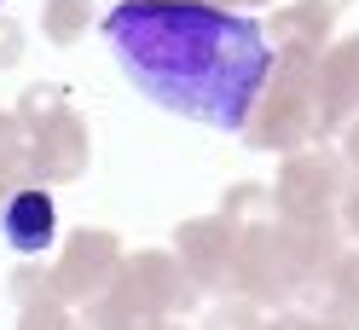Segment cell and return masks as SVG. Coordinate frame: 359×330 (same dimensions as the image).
<instances>
[{"label": "cell", "mask_w": 359, "mask_h": 330, "mask_svg": "<svg viewBox=\"0 0 359 330\" xmlns=\"http://www.w3.org/2000/svg\"><path fill=\"white\" fill-rule=\"evenodd\" d=\"M104 47L140 99L215 134H243L273 76L266 24L209 0H116Z\"/></svg>", "instance_id": "1"}, {"label": "cell", "mask_w": 359, "mask_h": 330, "mask_svg": "<svg viewBox=\"0 0 359 330\" xmlns=\"http://www.w3.org/2000/svg\"><path fill=\"white\" fill-rule=\"evenodd\" d=\"M319 139V53L313 47H278L273 76L243 122V145L261 157H290Z\"/></svg>", "instance_id": "2"}, {"label": "cell", "mask_w": 359, "mask_h": 330, "mask_svg": "<svg viewBox=\"0 0 359 330\" xmlns=\"http://www.w3.org/2000/svg\"><path fill=\"white\" fill-rule=\"evenodd\" d=\"M226 290H232V296H250L261 313H266V307H296L302 278H296V267H290L278 214H273V220H255V226H238L232 267H226Z\"/></svg>", "instance_id": "3"}, {"label": "cell", "mask_w": 359, "mask_h": 330, "mask_svg": "<svg viewBox=\"0 0 359 330\" xmlns=\"http://www.w3.org/2000/svg\"><path fill=\"white\" fill-rule=\"evenodd\" d=\"M342 186H348L342 151L313 139V145H302V151L284 157L278 180H273V209H278V220H336Z\"/></svg>", "instance_id": "4"}, {"label": "cell", "mask_w": 359, "mask_h": 330, "mask_svg": "<svg viewBox=\"0 0 359 330\" xmlns=\"http://www.w3.org/2000/svg\"><path fill=\"white\" fill-rule=\"evenodd\" d=\"M116 267H122L116 232H104V226H81V232H70V238H64V249H58V261H53L58 301L87 307L93 296H104L110 284H116Z\"/></svg>", "instance_id": "5"}, {"label": "cell", "mask_w": 359, "mask_h": 330, "mask_svg": "<svg viewBox=\"0 0 359 330\" xmlns=\"http://www.w3.org/2000/svg\"><path fill=\"white\" fill-rule=\"evenodd\" d=\"M116 284L133 296V301H145L151 313H180L186 319L191 307H197V278L180 267V255H168V249H140V255H122V267H116Z\"/></svg>", "instance_id": "6"}, {"label": "cell", "mask_w": 359, "mask_h": 330, "mask_svg": "<svg viewBox=\"0 0 359 330\" xmlns=\"http://www.w3.org/2000/svg\"><path fill=\"white\" fill-rule=\"evenodd\" d=\"M87 163H93V134H87V122L70 104L53 110V116H41V122H29V168H35L41 186L81 180Z\"/></svg>", "instance_id": "7"}, {"label": "cell", "mask_w": 359, "mask_h": 330, "mask_svg": "<svg viewBox=\"0 0 359 330\" xmlns=\"http://www.w3.org/2000/svg\"><path fill=\"white\" fill-rule=\"evenodd\" d=\"M232 244H238V226L226 214H191L174 226V255L180 267L197 278V290H226V267H232Z\"/></svg>", "instance_id": "8"}, {"label": "cell", "mask_w": 359, "mask_h": 330, "mask_svg": "<svg viewBox=\"0 0 359 330\" xmlns=\"http://www.w3.org/2000/svg\"><path fill=\"white\" fill-rule=\"evenodd\" d=\"M359 116V35H342L319 53V139Z\"/></svg>", "instance_id": "9"}, {"label": "cell", "mask_w": 359, "mask_h": 330, "mask_svg": "<svg viewBox=\"0 0 359 330\" xmlns=\"http://www.w3.org/2000/svg\"><path fill=\"white\" fill-rule=\"evenodd\" d=\"M0 238L18 255H47L58 238V203L47 186H18L6 203H0Z\"/></svg>", "instance_id": "10"}, {"label": "cell", "mask_w": 359, "mask_h": 330, "mask_svg": "<svg viewBox=\"0 0 359 330\" xmlns=\"http://www.w3.org/2000/svg\"><path fill=\"white\" fill-rule=\"evenodd\" d=\"M336 18H342V0H290V6L273 12L266 41H273V53L278 47H313V53H325Z\"/></svg>", "instance_id": "11"}, {"label": "cell", "mask_w": 359, "mask_h": 330, "mask_svg": "<svg viewBox=\"0 0 359 330\" xmlns=\"http://www.w3.org/2000/svg\"><path fill=\"white\" fill-rule=\"evenodd\" d=\"M302 301H307V313L359 319V244L336 255V261H330V273H325V278H313L307 290H302Z\"/></svg>", "instance_id": "12"}, {"label": "cell", "mask_w": 359, "mask_h": 330, "mask_svg": "<svg viewBox=\"0 0 359 330\" xmlns=\"http://www.w3.org/2000/svg\"><path fill=\"white\" fill-rule=\"evenodd\" d=\"M163 313H151L145 301H133L122 284H110L104 296H93L81 307V330H156Z\"/></svg>", "instance_id": "13"}, {"label": "cell", "mask_w": 359, "mask_h": 330, "mask_svg": "<svg viewBox=\"0 0 359 330\" xmlns=\"http://www.w3.org/2000/svg\"><path fill=\"white\" fill-rule=\"evenodd\" d=\"M93 24V0H47L41 6V35L53 41V47H76Z\"/></svg>", "instance_id": "14"}, {"label": "cell", "mask_w": 359, "mask_h": 330, "mask_svg": "<svg viewBox=\"0 0 359 330\" xmlns=\"http://www.w3.org/2000/svg\"><path fill=\"white\" fill-rule=\"evenodd\" d=\"M220 214L232 220V226H255V220H273V186H255V180H238L226 186V197H220Z\"/></svg>", "instance_id": "15"}, {"label": "cell", "mask_w": 359, "mask_h": 330, "mask_svg": "<svg viewBox=\"0 0 359 330\" xmlns=\"http://www.w3.org/2000/svg\"><path fill=\"white\" fill-rule=\"evenodd\" d=\"M6 290L18 307H29V301H58V284H53V267H41L35 255H24V267H12L6 278Z\"/></svg>", "instance_id": "16"}, {"label": "cell", "mask_w": 359, "mask_h": 330, "mask_svg": "<svg viewBox=\"0 0 359 330\" xmlns=\"http://www.w3.org/2000/svg\"><path fill=\"white\" fill-rule=\"evenodd\" d=\"M197 330H261V307H255L250 296H232V290H226V296L203 313Z\"/></svg>", "instance_id": "17"}, {"label": "cell", "mask_w": 359, "mask_h": 330, "mask_svg": "<svg viewBox=\"0 0 359 330\" xmlns=\"http://www.w3.org/2000/svg\"><path fill=\"white\" fill-rule=\"evenodd\" d=\"M70 104V93H64L58 81H35V87H24V93H18V104H12V116L18 122H41V116H53V110H64Z\"/></svg>", "instance_id": "18"}, {"label": "cell", "mask_w": 359, "mask_h": 330, "mask_svg": "<svg viewBox=\"0 0 359 330\" xmlns=\"http://www.w3.org/2000/svg\"><path fill=\"white\" fill-rule=\"evenodd\" d=\"M18 330H81V319L70 313V301H29L18 307Z\"/></svg>", "instance_id": "19"}, {"label": "cell", "mask_w": 359, "mask_h": 330, "mask_svg": "<svg viewBox=\"0 0 359 330\" xmlns=\"http://www.w3.org/2000/svg\"><path fill=\"white\" fill-rule=\"evenodd\" d=\"M336 220H342V238H353V244H359V174H348L342 203H336Z\"/></svg>", "instance_id": "20"}, {"label": "cell", "mask_w": 359, "mask_h": 330, "mask_svg": "<svg viewBox=\"0 0 359 330\" xmlns=\"http://www.w3.org/2000/svg\"><path fill=\"white\" fill-rule=\"evenodd\" d=\"M18 58H24V24H12V18H0V70H12Z\"/></svg>", "instance_id": "21"}, {"label": "cell", "mask_w": 359, "mask_h": 330, "mask_svg": "<svg viewBox=\"0 0 359 330\" xmlns=\"http://www.w3.org/2000/svg\"><path fill=\"white\" fill-rule=\"evenodd\" d=\"M319 319L307 307H273V319H261V330H313Z\"/></svg>", "instance_id": "22"}, {"label": "cell", "mask_w": 359, "mask_h": 330, "mask_svg": "<svg viewBox=\"0 0 359 330\" xmlns=\"http://www.w3.org/2000/svg\"><path fill=\"white\" fill-rule=\"evenodd\" d=\"M336 151H342L348 174H359V116H348L342 128H336Z\"/></svg>", "instance_id": "23"}, {"label": "cell", "mask_w": 359, "mask_h": 330, "mask_svg": "<svg viewBox=\"0 0 359 330\" xmlns=\"http://www.w3.org/2000/svg\"><path fill=\"white\" fill-rule=\"evenodd\" d=\"M313 319H319L313 330H359V319H336V313H313Z\"/></svg>", "instance_id": "24"}, {"label": "cell", "mask_w": 359, "mask_h": 330, "mask_svg": "<svg viewBox=\"0 0 359 330\" xmlns=\"http://www.w3.org/2000/svg\"><path fill=\"white\" fill-rule=\"evenodd\" d=\"M156 330H191V324H186V319H180V313H168V319H163V324H156Z\"/></svg>", "instance_id": "25"}, {"label": "cell", "mask_w": 359, "mask_h": 330, "mask_svg": "<svg viewBox=\"0 0 359 330\" xmlns=\"http://www.w3.org/2000/svg\"><path fill=\"white\" fill-rule=\"evenodd\" d=\"M209 6H226V0H209ZM232 6H266V0H232Z\"/></svg>", "instance_id": "26"}]
</instances>
